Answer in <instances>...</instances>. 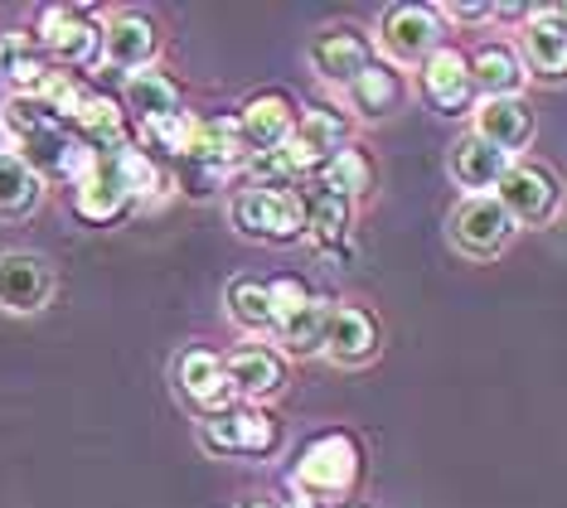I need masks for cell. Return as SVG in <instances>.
I'll return each instance as SVG.
<instances>
[{
	"label": "cell",
	"instance_id": "obj_27",
	"mask_svg": "<svg viewBox=\"0 0 567 508\" xmlns=\"http://www.w3.org/2000/svg\"><path fill=\"white\" fill-rule=\"evenodd\" d=\"M44 199V179L20 160L16 151L0 155V224H20Z\"/></svg>",
	"mask_w": 567,
	"mask_h": 508
},
{
	"label": "cell",
	"instance_id": "obj_26",
	"mask_svg": "<svg viewBox=\"0 0 567 508\" xmlns=\"http://www.w3.org/2000/svg\"><path fill=\"white\" fill-rule=\"evenodd\" d=\"M126 112L146 122H165V116L185 112V97H179V83L165 77L161 69H141V73H126Z\"/></svg>",
	"mask_w": 567,
	"mask_h": 508
},
{
	"label": "cell",
	"instance_id": "obj_13",
	"mask_svg": "<svg viewBox=\"0 0 567 508\" xmlns=\"http://www.w3.org/2000/svg\"><path fill=\"white\" fill-rule=\"evenodd\" d=\"M296 122H301V107H296L287 93H277V87L252 93L248 102H243V112H238V126H243V136H248L252 155L281 151L296 136Z\"/></svg>",
	"mask_w": 567,
	"mask_h": 508
},
{
	"label": "cell",
	"instance_id": "obj_10",
	"mask_svg": "<svg viewBox=\"0 0 567 508\" xmlns=\"http://www.w3.org/2000/svg\"><path fill=\"white\" fill-rule=\"evenodd\" d=\"M54 301V267L40 252H0V310L40 315Z\"/></svg>",
	"mask_w": 567,
	"mask_h": 508
},
{
	"label": "cell",
	"instance_id": "obj_18",
	"mask_svg": "<svg viewBox=\"0 0 567 508\" xmlns=\"http://www.w3.org/2000/svg\"><path fill=\"white\" fill-rule=\"evenodd\" d=\"M185 160L214 169V175H228V169L248 165L252 160V146H248V136H243L238 116H199L195 146H189Z\"/></svg>",
	"mask_w": 567,
	"mask_h": 508
},
{
	"label": "cell",
	"instance_id": "obj_20",
	"mask_svg": "<svg viewBox=\"0 0 567 508\" xmlns=\"http://www.w3.org/2000/svg\"><path fill=\"white\" fill-rule=\"evenodd\" d=\"M471 116H475V136H485L505 155H519L534 141V107L524 97H485L475 102Z\"/></svg>",
	"mask_w": 567,
	"mask_h": 508
},
{
	"label": "cell",
	"instance_id": "obj_5",
	"mask_svg": "<svg viewBox=\"0 0 567 508\" xmlns=\"http://www.w3.org/2000/svg\"><path fill=\"white\" fill-rule=\"evenodd\" d=\"M495 199L509 208V218L519 228H544L563 208V179H558V169H548L538 160H514L509 175L499 179Z\"/></svg>",
	"mask_w": 567,
	"mask_h": 508
},
{
	"label": "cell",
	"instance_id": "obj_8",
	"mask_svg": "<svg viewBox=\"0 0 567 508\" xmlns=\"http://www.w3.org/2000/svg\"><path fill=\"white\" fill-rule=\"evenodd\" d=\"M40 44L59 59V69H93L102 63V24H93L87 10L54 6L40 15Z\"/></svg>",
	"mask_w": 567,
	"mask_h": 508
},
{
	"label": "cell",
	"instance_id": "obj_30",
	"mask_svg": "<svg viewBox=\"0 0 567 508\" xmlns=\"http://www.w3.org/2000/svg\"><path fill=\"white\" fill-rule=\"evenodd\" d=\"M296 141H301L306 151H316L320 160H330V155H340L350 146V116L326 107V102H306L301 122H296Z\"/></svg>",
	"mask_w": 567,
	"mask_h": 508
},
{
	"label": "cell",
	"instance_id": "obj_6",
	"mask_svg": "<svg viewBox=\"0 0 567 508\" xmlns=\"http://www.w3.org/2000/svg\"><path fill=\"white\" fill-rule=\"evenodd\" d=\"M379 49L398 69L427 63L442 49V20L432 6H389L379 20Z\"/></svg>",
	"mask_w": 567,
	"mask_h": 508
},
{
	"label": "cell",
	"instance_id": "obj_33",
	"mask_svg": "<svg viewBox=\"0 0 567 508\" xmlns=\"http://www.w3.org/2000/svg\"><path fill=\"white\" fill-rule=\"evenodd\" d=\"M436 10V20H456V24H485V20H495V6H481V0H466V6H456V0H442V6H432Z\"/></svg>",
	"mask_w": 567,
	"mask_h": 508
},
{
	"label": "cell",
	"instance_id": "obj_1",
	"mask_svg": "<svg viewBox=\"0 0 567 508\" xmlns=\"http://www.w3.org/2000/svg\"><path fill=\"white\" fill-rule=\"evenodd\" d=\"M364 479V450L350 432H326L316 440H306L301 455L291 465V489L306 504H350V494Z\"/></svg>",
	"mask_w": 567,
	"mask_h": 508
},
{
	"label": "cell",
	"instance_id": "obj_35",
	"mask_svg": "<svg viewBox=\"0 0 567 508\" xmlns=\"http://www.w3.org/2000/svg\"><path fill=\"white\" fill-rule=\"evenodd\" d=\"M6 83H10V69H6V54H0V93H6Z\"/></svg>",
	"mask_w": 567,
	"mask_h": 508
},
{
	"label": "cell",
	"instance_id": "obj_32",
	"mask_svg": "<svg viewBox=\"0 0 567 508\" xmlns=\"http://www.w3.org/2000/svg\"><path fill=\"white\" fill-rule=\"evenodd\" d=\"M195 132H199V116H189V112H175V116H165V122H146V141L151 146H161L165 155H175V160H185L189 155Z\"/></svg>",
	"mask_w": 567,
	"mask_h": 508
},
{
	"label": "cell",
	"instance_id": "obj_34",
	"mask_svg": "<svg viewBox=\"0 0 567 508\" xmlns=\"http://www.w3.org/2000/svg\"><path fill=\"white\" fill-rule=\"evenodd\" d=\"M238 508H281V504L277 499H243Z\"/></svg>",
	"mask_w": 567,
	"mask_h": 508
},
{
	"label": "cell",
	"instance_id": "obj_15",
	"mask_svg": "<svg viewBox=\"0 0 567 508\" xmlns=\"http://www.w3.org/2000/svg\"><path fill=\"white\" fill-rule=\"evenodd\" d=\"M228 369V383H234V393L248 402V407H257V402L277 397L281 387H287V359L277 354V349L267 344H248V349H234V354L224 359Z\"/></svg>",
	"mask_w": 567,
	"mask_h": 508
},
{
	"label": "cell",
	"instance_id": "obj_25",
	"mask_svg": "<svg viewBox=\"0 0 567 508\" xmlns=\"http://www.w3.org/2000/svg\"><path fill=\"white\" fill-rule=\"evenodd\" d=\"M344 97H350V107L364 116V122H379V116H393L398 107H403L408 87H403V73H398L393 63L373 59L369 69L359 73L350 87H344Z\"/></svg>",
	"mask_w": 567,
	"mask_h": 508
},
{
	"label": "cell",
	"instance_id": "obj_23",
	"mask_svg": "<svg viewBox=\"0 0 567 508\" xmlns=\"http://www.w3.org/2000/svg\"><path fill=\"white\" fill-rule=\"evenodd\" d=\"M471 73H475V93L485 97H524V83H528V69L519 59L514 44H481L471 54Z\"/></svg>",
	"mask_w": 567,
	"mask_h": 508
},
{
	"label": "cell",
	"instance_id": "obj_3",
	"mask_svg": "<svg viewBox=\"0 0 567 508\" xmlns=\"http://www.w3.org/2000/svg\"><path fill=\"white\" fill-rule=\"evenodd\" d=\"M519 224L509 218V208L495 199V194H466L456 208L446 214V238L461 257L471 262H489L514 242Z\"/></svg>",
	"mask_w": 567,
	"mask_h": 508
},
{
	"label": "cell",
	"instance_id": "obj_9",
	"mask_svg": "<svg viewBox=\"0 0 567 508\" xmlns=\"http://www.w3.org/2000/svg\"><path fill=\"white\" fill-rule=\"evenodd\" d=\"M422 93L436 107V116H471L475 112V73L471 54L456 44H442L436 54L422 63Z\"/></svg>",
	"mask_w": 567,
	"mask_h": 508
},
{
	"label": "cell",
	"instance_id": "obj_36",
	"mask_svg": "<svg viewBox=\"0 0 567 508\" xmlns=\"http://www.w3.org/2000/svg\"><path fill=\"white\" fill-rule=\"evenodd\" d=\"M6 146H10V136H6V126H0V155H6Z\"/></svg>",
	"mask_w": 567,
	"mask_h": 508
},
{
	"label": "cell",
	"instance_id": "obj_12",
	"mask_svg": "<svg viewBox=\"0 0 567 508\" xmlns=\"http://www.w3.org/2000/svg\"><path fill=\"white\" fill-rule=\"evenodd\" d=\"M175 387H179V397L195 402L204 416L234 407V397H238L234 383H228L224 354H214V349H185V354L175 359Z\"/></svg>",
	"mask_w": 567,
	"mask_h": 508
},
{
	"label": "cell",
	"instance_id": "obj_24",
	"mask_svg": "<svg viewBox=\"0 0 567 508\" xmlns=\"http://www.w3.org/2000/svg\"><path fill=\"white\" fill-rule=\"evenodd\" d=\"M73 132H79L83 146H93L102 160H112V155H122L126 146H132V132H126L122 107L112 97H102V93H87L79 116H73Z\"/></svg>",
	"mask_w": 567,
	"mask_h": 508
},
{
	"label": "cell",
	"instance_id": "obj_11",
	"mask_svg": "<svg viewBox=\"0 0 567 508\" xmlns=\"http://www.w3.org/2000/svg\"><path fill=\"white\" fill-rule=\"evenodd\" d=\"M311 69L326 77V83H340L350 87L359 73L373 63V39L359 30V24H330V30H320L311 39Z\"/></svg>",
	"mask_w": 567,
	"mask_h": 508
},
{
	"label": "cell",
	"instance_id": "obj_17",
	"mask_svg": "<svg viewBox=\"0 0 567 508\" xmlns=\"http://www.w3.org/2000/svg\"><path fill=\"white\" fill-rule=\"evenodd\" d=\"M156 54H161V30L146 15H117L112 24H102V63L107 69H126V73L156 69Z\"/></svg>",
	"mask_w": 567,
	"mask_h": 508
},
{
	"label": "cell",
	"instance_id": "obj_7",
	"mask_svg": "<svg viewBox=\"0 0 567 508\" xmlns=\"http://www.w3.org/2000/svg\"><path fill=\"white\" fill-rule=\"evenodd\" d=\"M519 59L538 83H567V6L528 10L519 34Z\"/></svg>",
	"mask_w": 567,
	"mask_h": 508
},
{
	"label": "cell",
	"instance_id": "obj_29",
	"mask_svg": "<svg viewBox=\"0 0 567 508\" xmlns=\"http://www.w3.org/2000/svg\"><path fill=\"white\" fill-rule=\"evenodd\" d=\"M224 305H228V320L243 324L248 334H262V330H277V310H272V281H257V277H238L228 281L224 291Z\"/></svg>",
	"mask_w": 567,
	"mask_h": 508
},
{
	"label": "cell",
	"instance_id": "obj_19",
	"mask_svg": "<svg viewBox=\"0 0 567 508\" xmlns=\"http://www.w3.org/2000/svg\"><path fill=\"white\" fill-rule=\"evenodd\" d=\"M132 204H136L132 189L122 185V175L112 160H97L79 185H73V214H79L83 224H117Z\"/></svg>",
	"mask_w": 567,
	"mask_h": 508
},
{
	"label": "cell",
	"instance_id": "obj_22",
	"mask_svg": "<svg viewBox=\"0 0 567 508\" xmlns=\"http://www.w3.org/2000/svg\"><path fill=\"white\" fill-rule=\"evenodd\" d=\"M301 194V208H306V238H311L320 252H340L350 242V228H354V204L330 194L326 185H311V189H296Z\"/></svg>",
	"mask_w": 567,
	"mask_h": 508
},
{
	"label": "cell",
	"instance_id": "obj_31",
	"mask_svg": "<svg viewBox=\"0 0 567 508\" xmlns=\"http://www.w3.org/2000/svg\"><path fill=\"white\" fill-rule=\"evenodd\" d=\"M112 165H117L122 185L132 189V199H146V194H161L165 189V169L151 160L141 146H126L122 155H112Z\"/></svg>",
	"mask_w": 567,
	"mask_h": 508
},
{
	"label": "cell",
	"instance_id": "obj_2",
	"mask_svg": "<svg viewBox=\"0 0 567 508\" xmlns=\"http://www.w3.org/2000/svg\"><path fill=\"white\" fill-rule=\"evenodd\" d=\"M228 224L248 242H296L306 232V208L296 189L248 185L228 199Z\"/></svg>",
	"mask_w": 567,
	"mask_h": 508
},
{
	"label": "cell",
	"instance_id": "obj_14",
	"mask_svg": "<svg viewBox=\"0 0 567 508\" xmlns=\"http://www.w3.org/2000/svg\"><path fill=\"white\" fill-rule=\"evenodd\" d=\"M509 165H514V155L489 146V141L475 136V132L456 136L451 141V151H446V175L456 179L461 189H471V194H495L499 179L509 175Z\"/></svg>",
	"mask_w": 567,
	"mask_h": 508
},
{
	"label": "cell",
	"instance_id": "obj_4",
	"mask_svg": "<svg viewBox=\"0 0 567 508\" xmlns=\"http://www.w3.org/2000/svg\"><path fill=\"white\" fill-rule=\"evenodd\" d=\"M199 446L228 460V455H272L281 446V422L267 407H224L199 422Z\"/></svg>",
	"mask_w": 567,
	"mask_h": 508
},
{
	"label": "cell",
	"instance_id": "obj_37",
	"mask_svg": "<svg viewBox=\"0 0 567 508\" xmlns=\"http://www.w3.org/2000/svg\"><path fill=\"white\" fill-rule=\"evenodd\" d=\"M340 508H369V504H354V499H350V504H340Z\"/></svg>",
	"mask_w": 567,
	"mask_h": 508
},
{
	"label": "cell",
	"instance_id": "obj_21",
	"mask_svg": "<svg viewBox=\"0 0 567 508\" xmlns=\"http://www.w3.org/2000/svg\"><path fill=\"white\" fill-rule=\"evenodd\" d=\"M330 315H334V301L326 296H306L301 305L281 310L277 315V339L291 359H316L326 354V334H330Z\"/></svg>",
	"mask_w": 567,
	"mask_h": 508
},
{
	"label": "cell",
	"instance_id": "obj_16",
	"mask_svg": "<svg viewBox=\"0 0 567 508\" xmlns=\"http://www.w3.org/2000/svg\"><path fill=\"white\" fill-rule=\"evenodd\" d=\"M383 344V330L373 320V310L364 305H334L330 315V334H326V359L340 363V369H359L379 354Z\"/></svg>",
	"mask_w": 567,
	"mask_h": 508
},
{
	"label": "cell",
	"instance_id": "obj_28",
	"mask_svg": "<svg viewBox=\"0 0 567 508\" xmlns=\"http://www.w3.org/2000/svg\"><path fill=\"white\" fill-rule=\"evenodd\" d=\"M373 179H379V165H373V155L364 146H344L340 155H330L326 169L316 175V185H326L330 194H340V199H364V194L373 189Z\"/></svg>",
	"mask_w": 567,
	"mask_h": 508
}]
</instances>
